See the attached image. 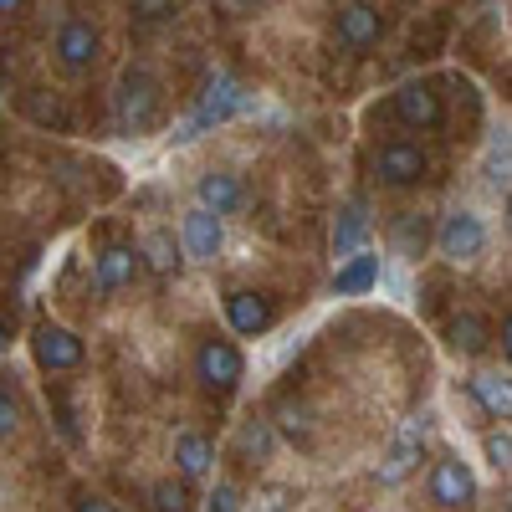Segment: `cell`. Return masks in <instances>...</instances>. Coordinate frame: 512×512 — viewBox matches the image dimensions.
I'll return each mask as SVG.
<instances>
[{"label": "cell", "mask_w": 512, "mask_h": 512, "mask_svg": "<svg viewBox=\"0 0 512 512\" xmlns=\"http://www.w3.org/2000/svg\"><path fill=\"white\" fill-rule=\"evenodd\" d=\"M492 344H497V349H502V359L512 364V313H507V318H502V328L492 333Z\"/></svg>", "instance_id": "cell-33"}, {"label": "cell", "mask_w": 512, "mask_h": 512, "mask_svg": "<svg viewBox=\"0 0 512 512\" xmlns=\"http://www.w3.org/2000/svg\"><path fill=\"white\" fill-rule=\"evenodd\" d=\"M395 118L405 123V128H420V134H431V128H441L446 123V103H441V93H436V82H405V88H395Z\"/></svg>", "instance_id": "cell-10"}, {"label": "cell", "mask_w": 512, "mask_h": 512, "mask_svg": "<svg viewBox=\"0 0 512 512\" xmlns=\"http://www.w3.org/2000/svg\"><path fill=\"white\" fill-rule=\"evenodd\" d=\"M77 512H118V507H113L108 497H82V502H77Z\"/></svg>", "instance_id": "cell-34"}, {"label": "cell", "mask_w": 512, "mask_h": 512, "mask_svg": "<svg viewBox=\"0 0 512 512\" xmlns=\"http://www.w3.org/2000/svg\"><path fill=\"white\" fill-rule=\"evenodd\" d=\"M11 344H16V328L0 318V354H11Z\"/></svg>", "instance_id": "cell-35"}, {"label": "cell", "mask_w": 512, "mask_h": 512, "mask_svg": "<svg viewBox=\"0 0 512 512\" xmlns=\"http://www.w3.org/2000/svg\"><path fill=\"white\" fill-rule=\"evenodd\" d=\"M195 205L210 210L216 221H226L246 205V180L236 175V169H205V175L195 180Z\"/></svg>", "instance_id": "cell-14"}, {"label": "cell", "mask_w": 512, "mask_h": 512, "mask_svg": "<svg viewBox=\"0 0 512 512\" xmlns=\"http://www.w3.org/2000/svg\"><path fill=\"white\" fill-rule=\"evenodd\" d=\"M113 113L123 134H149L164 113V88L149 67H123L118 88H113Z\"/></svg>", "instance_id": "cell-1"}, {"label": "cell", "mask_w": 512, "mask_h": 512, "mask_svg": "<svg viewBox=\"0 0 512 512\" xmlns=\"http://www.w3.org/2000/svg\"><path fill=\"white\" fill-rule=\"evenodd\" d=\"M52 57H57L62 72H88L103 57V31L88 16H67L52 36Z\"/></svg>", "instance_id": "cell-8"}, {"label": "cell", "mask_w": 512, "mask_h": 512, "mask_svg": "<svg viewBox=\"0 0 512 512\" xmlns=\"http://www.w3.org/2000/svg\"><path fill=\"white\" fill-rule=\"evenodd\" d=\"M446 344L461 354V359H477L492 349V323L482 313H451L446 318Z\"/></svg>", "instance_id": "cell-19"}, {"label": "cell", "mask_w": 512, "mask_h": 512, "mask_svg": "<svg viewBox=\"0 0 512 512\" xmlns=\"http://www.w3.org/2000/svg\"><path fill=\"white\" fill-rule=\"evenodd\" d=\"M425 431H431V425H425V415L400 420L390 451H384L379 466H374V482H379V487H400V482H410V477L420 472V461H425Z\"/></svg>", "instance_id": "cell-5"}, {"label": "cell", "mask_w": 512, "mask_h": 512, "mask_svg": "<svg viewBox=\"0 0 512 512\" xmlns=\"http://www.w3.org/2000/svg\"><path fill=\"white\" fill-rule=\"evenodd\" d=\"M359 251H369V210H364V200H349L333 221V256H338V267H344Z\"/></svg>", "instance_id": "cell-18"}, {"label": "cell", "mask_w": 512, "mask_h": 512, "mask_svg": "<svg viewBox=\"0 0 512 512\" xmlns=\"http://www.w3.org/2000/svg\"><path fill=\"white\" fill-rule=\"evenodd\" d=\"M246 108V88L236 77H226V72H216V77H205V88H200V98H195V108H190V118L175 128V144H190V139H200L205 128H216V123H231L236 113Z\"/></svg>", "instance_id": "cell-2"}, {"label": "cell", "mask_w": 512, "mask_h": 512, "mask_svg": "<svg viewBox=\"0 0 512 512\" xmlns=\"http://www.w3.org/2000/svg\"><path fill=\"white\" fill-rule=\"evenodd\" d=\"M169 456H175V477L190 482V487L216 472V446H210V436H200V431H175Z\"/></svg>", "instance_id": "cell-17"}, {"label": "cell", "mask_w": 512, "mask_h": 512, "mask_svg": "<svg viewBox=\"0 0 512 512\" xmlns=\"http://www.w3.org/2000/svg\"><path fill=\"white\" fill-rule=\"evenodd\" d=\"M507 512H512V497H507Z\"/></svg>", "instance_id": "cell-39"}, {"label": "cell", "mask_w": 512, "mask_h": 512, "mask_svg": "<svg viewBox=\"0 0 512 512\" xmlns=\"http://www.w3.org/2000/svg\"><path fill=\"white\" fill-rule=\"evenodd\" d=\"M26 113H31L36 123H62V128H67V113H62V103H57V98L47 103L41 93H26Z\"/></svg>", "instance_id": "cell-32"}, {"label": "cell", "mask_w": 512, "mask_h": 512, "mask_svg": "<svg viewBox=\"0 0 512 512\" xmlns=\"http://www.w3.org/2000/svg\"><path fill=\"white\" fill-rule=\"evenodd\" d=\"M195 379L205 395H236L246 379V354L231 344V338H205L195 349Z\"/></svg>", "instance_id": "cell-4"}, {"label": "cell", "mask_w": 512, "mask_h": 512, "mask_svg": "<svg viewBox=\"0 0 512 512\" xmlns=\"http://www.w3.org/2000/svg\"><path fill=\"white\" fill-rule=\"evenodd\" d=\"M31 359H36L41 374H77L82 364H88V344H82L67 323L41 318L31 328Z\"/></svg>", "instance_id": "cell-3"}, {"label": "cell", "mask_w": 512, "mask_h": 512, "mask_svg": "<svg viewBox=\"0 0 512 512\" xmlns=\"http://www.w3.org/2000/svg\"><path fill=\"white\" fill-rule=\"evenodd\" d=\"M21 11V0H0V16H16Z\"/></svg>", "instance_id": "cell-36"}, {"label": "cell", "mask_w": 512, "mask_h": 512, "mask_svg": "<svg viewBox=\"0 0 512 512\" xmlns=\"http://www.w3.org/2000/svg\"><path fill=\"white\" fill-rule=\"evenodd\" d=\"M149 507H154V512H200V497H195V487L180 482V477H159V482L149 487Z\"/></svg>", "instance_id": "cell-24"}, {"label": "cell", "mask_w": 512, "mask_h": 512, "mask_svg": "<svg viewBox=\"0 0 512 512\" xmlns=\"http://www.w3.org/2000/svg\"><path fill=\"white\" fill-rule=\"evenodd\" d=\"M292 502H297V492L287 487V482H267V487H256L251 492V512H292Z\"/></svg>", "instance_id": "cell-27"}, {"label": "cell", "mask_w": 512, "mask_h": 512, "mask_svg": "<svg viewBox=\"0 0 512 512\" xmlns=\"http://www.w3.org/2000/svg\"><path fill=\"white\" fill-rule=\"evenodd\" d=\"M425 175H431V154H425L415 139L379 144V154H374V180H379L384 190H410V185H420Z\"/></svg>", "instance_id": "cell-7"}, {"label": "cell", "mask_w": 512, "mask_h": 512, "mask_svg": "<svg viewBox=\"0 0 512 512\" xmlns=\"http://www.w3.org/2000/svg\"><path fill=\"white\" fill-rule=\"evenodd\" d=\"M139 256H144V267L159 272V277H175V272L185 267V246L175 241V231H164V226H149V231H144Z\"/></svg>", "instance_id": "cell-20"}, {"label": "cell", "mask_w": 512, "mask_h": 512, "mask_svg": "<svg viewBox=\"0 0 512 512\" xmlns=\"http://www.w3.org/2000/svg\"><path fill=\"white\" fill-rule=\"evenodd\" d=\"M128 16H134V26H169L180 16L175 0H139V6H128Z\"/></svg>", "instance_id": "cell-29"}, {"label": "cell", "mask_w": 512, "mask_h": 512, "mask_svg": "<svg viewBox=\"0 0 512 512\" xmlns=\"http://www.w3.org/2000/svg\"><path fill=\"white\" fill-rule=\"evenodd\" d=\"M482 456L497 466V472H512V425H492L482 436Z\"/></svg>", "instance_id": "cell-28"}, {"label": "cell", "mask_w": 512, "mask_h": 512, "mask_svg": "<svg viewBox=\"0 0 512 512\" xmlns=\"http://www.w3.org/2000/svg\"><path fill=\"white\" fill-rule=\"evenodd\" d=\"M200 512H246V492L231 477H221V482H210V492L200 497Z\"/></svg>", "instance_id": "cell-26"}, {"label": "cell", "mask_w": 512, "mask_h": 512, "mask_svg": "<svg viewBox=\"0 0 512 512\" xmlns=\"http://www.w3.org/2000/svg\"><path fill=\"white\" fill-rule=\"evenodd\" d=\"M487 180H492V185L512 180V128H502V139H497L492 154H487Z\"/></svg>", "instance_id": "cell-30"}, {"label": "cell", "mask_w": 512, "mask_h": 512, "mask_svg": "<svg viewBox=\"0 0 512 512\" xmlns=\"http://www.w3.org/2000/svg\"><path fill=\"white\" fill-rule=\"evenodd\" d=\"M436 251L451 267H472L487 251V221L477 216V210H446L441 226H436Z\"/></svg>", "instance_id": "cell-6"}, {"label": "cell", "mask_w": 512, "mask_h": 512, "mask_svg": "<svg viewBox=\"0 0 512 512\" xmlns=\"http://www.w3.org/2000/svg\"><path fill=\"white\" fill-rule=\"evenodd\" d=\"M267 420L277 425V436L292 441V446H308V441H313V410H308L303 400H292V395L277 400V410H272Z\"/></svg>", "instance_id": "cell-23"}, {"label": "cell", "mask_w": 512, "mask_h": 512, "mask_svg": "<svg viewBox=\"0 0 512 512\" xmlns=\"http://www.w3.org/2000/svg\"><path fill=\"white\" fill-rule=\"evenodd\" d=\"M21 436V400L11 384H0V441H16Z\"/></svg>", "instance_id": "cell-31"}, {"label": "cell", "mask_w": 512, "mask_h": 512, "mask_svg": "<svg viewBox=\"0 0 512 512\" xmlns=\"http://www.w3.org/2000/svg\"><path fill=\"white\" fill-rule=\"evenodd\" d=\"M466 390H472V400L492 415V420H512V379L507 374H472L466 379Z\"/></svg>", "instance_id": "cell-21"}, {"label": "cell", "mask_w": 512, "mask_h": 512, "mask_svg": "<svg viewBox=\"0 0 512 512\" xmlns=\"http://www.w3.org/2000/svg\"><path fill=\"white\" fill-rule=\"evenodd\" d=\"M502 216H507V231H512V190H507V200H502Z\"/></svg>", "instance_id": "cell-37"}, {"label": "cell", "mask_w": 512, "mask_h": 512, "mask_svg": "<svg viewBox=\"0 0 512 512\" xmlns=\"http://www.w3.org/2000/svg\"><path fill=\"white\" fill-rule=\"evenodd\" d=\"M226 328L236 338H262L277 328V297L272 292H251V287H231L226 292Z\"/></svg>", "instance_id": "cell-9"}, {"label": "cell", "mask_w": 512, "mask_h": 512, "mask_svg": "<svg viewBox=\"0 0 512 512\" xmlns=\"http://www.w3.org/2000/svg\"><path fill=\"white\" fill-rule=\"evenodd\" d=\"M0 507H6V492H0Z\"/></svg>", "instance_id": "cell-38"}, {"label": "cell", "mask_w": 512, "mask_h": 512, "mask_svg": "<svg viewBox=\"0 0 512 512\" xmlns=\"http://www.w3.org/2000/svg\"><path fill=\"white\" fill-rule=\"evenodd\" d=\"M374 282H379V256H374V251L349 256V262L333 272V292H338V297H359V292H369Z\"/></svg>", "instance_id": "cell-22"}, {"label": "cell", "mask_w": 512, "mask_h": 512, "mask_svg": "<svg viewBox=\"0 0 512 512\" xmlns=\"http://www.w3.org/2000/svg\"><path fill=\"white\" fill-rule=\"evenodd\" d=\"M180 246H185V262H200V267H216V256L226 246V226L210 216V210L190 205L180 216Z\"/></svg>", "instance_id": "cell-11"}, {"label": "cell", "mask_w": 512, "mask_h": 512, "mask_svg": "<svg viewBox=\"0 0 512 512\" xmlns=\"http://www.w3.org/2000/svg\"><path fill=\"white\" fill-rule=\"evenodd\" d=\"M277 446H282V436H277V425H272L267 415H246V420L236 425V441H231V456H236V461H246V466H267V461L277 456Z\"/></svg>", "instance_id": "cell-16"}, {"label": "cell", "mask_w": 512, "mask_h": 512, "mask_svg": "<svg viewBox=\"0 0 512 512\" xmlns=\"http://www.w3.org/2000/svg\"><path fill=\"white\" fill-rule=\"evenodd\" d=\"M477 497V472H472V461H461V456H441L431 466V502L436 507H472Z\"/></svg>", "instance_id": "cell-13"}, {"label": "cell", "mask_w": 512, "mask_h": 512, "mask_svg": "<svg viewBox=\"0 0 512 512\" xmlns=\"http://www.w3.org/2000/svg\"><path fill=\"white\" fill-rule=\"evenodd\" d=\"M425 241H431V226H425L415 210H405V216L395 221V231H390V246H395V256H420L425 251Z\"/></svg>", "instance_id": "cell-25"}, {"label": "cell", "mask_w": 512, "mask_h": 512, "mask_svg": "<svg viewBox=\"0 0 512 512\" xmlns=\"http://www.w3.org/2000/svg\"><path fill=\"white\" fill-rule=\"evenodd\" d=\"M333 36L344 41L349 52L364 57V52H374L379 41H384V16L374 6H359V0H354V6H338L333 11Z\"/></svg>", "instance_id": "cell-15"}, {"label": "cell", "mask_w": 512, "mask_h": 512, "mask_svg": "<svg viewBox=\"0 0 512 512\" xmlns=\"http://www.w3.org/2000/svg\"><path fill=\"white\" fill-rule=\"evenodd\" d=\"M139 272H144V256H139V246H128V241H108V246H98V256H93V287H98V292L134 287Z\"/></svg>", "instance_id": "cell-12"}]
</instances>
